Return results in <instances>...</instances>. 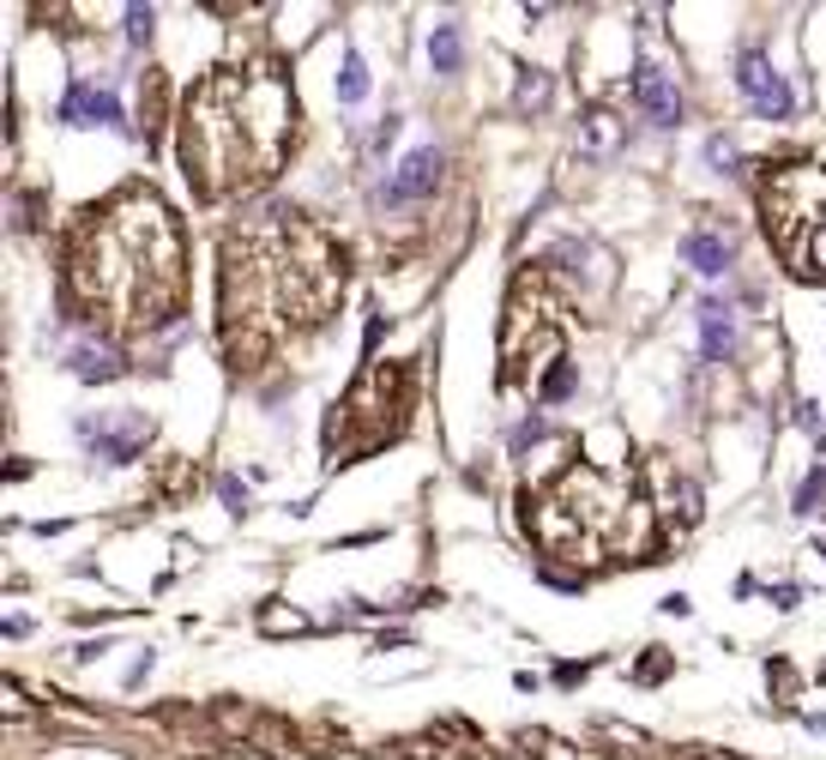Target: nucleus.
Listing matches in <instances>:
<instances>
[{"mask_svg":"<svg viewBox=\"0 0 826 760\" xmlns=\"http://www.w3.org/2000/svg\"><path fill=\"white\" fill-rule=\"evenodd\" d=\"M700 332H706V356H712V363H725V356L736 351V327H730V308L706 302V308H700Z\"/></svg>","mask_w":826,"mask_h":760,"instance_id":"13","label":"nucleus"},{"mask_svg":"<svg viewBox=\"0 0 826 760\" xmlns=\"http://www.w3.org/2000/svg\"><path fill=\"white\" fill-rule=\"evenodd\" d=\"M706 158H712L718 170H730V163H736V146H730V139H712V146H706Z\"/></svg>","mask_w":826,"mask_h":760,"instance_id":"20","label":"nucleus"},{"mask_svg":"<svg viewBox=\"0 0 826 760\" xmlns=\"http://www.w3.org/2000/svg\"><path fill=\"white\" fill-rule=\"evenodd\" d=\"M296 139V97L272 67H217L187 92L182 170L193 193L224 200L272 182Z\"/></svg>","mask_w":826,"mask_h":760,"instance_id":"2","label":"nucleus"},{"mask_svg":"<svg viewBox=\"0 0 826 760\" xmlns=\"http://www.w3.org/2000/svg\"><path fill=\"white\" fill-rule=\"evenodd\" d=\"M224 501H229V507H236V513H248V489H242L236 477H224Z\"/></svg>","mask_w":826,"mask_h":760,"instance_id":"21","label":"nucleus"},{"mask_svg":"<svg viewBox=\"0 0 826 760\" xmlns=\"http://www.w3.org/2000/svg\"><path fill=\"white\" fill-rule=\"evenodd\" d=\"M61 121H73V127H121V97H115L109 85L73 79L67 97H61Z\"/></svg>","mask_w":826,"mask_h":760,"instance_id":"8","label":"nucleus"},{"mask_svg":"<svg viewBox=\"0 0 826 760\" xmlns=\"http://www.w3.org/2000/svg\"><path fill=\"white\" fill-rule=\"evenodd\" d=\"M79 441L103 465H133L151 441V417L146 410H97V417H79Z\"/></svg>","mask_w":826,"mask_h":760,"instance_id":"6","label":"nucleus"},{"mask_svg":"<svg viewBox=\"0 0 826 760\" xmlns=\"http://www.w3.org/2000/svg\"><path fill=\"white\" fill-rule=\"evenodd\" d=\"M429 61H435V73H447V79L459 73V61H464V36H459L453 19H441V24L429 31Z\"/></svg>","mask_w":826,"mask_h":760,"instance_id":"14","label":"nucleus"},{"mask_svg":"<svg viewBox=\"0 0 826 760\" xmlns=\"http://www.w3.org/2000/svg\"><path fill=\"white\" fill-rule=\"evenodd\" d=\"M525 525L537 532V544L555 549V556H622V549L645 544V501L627 483L573 465L561 471L544 495H525Z\"/></svg>","mask_w":826,"mask_h":760,"instance_id":"4","label":"nucleus"},{"mask_svg":"<svg viewBox=\"0 0 826 760\" xmlns=\"http://www.w3.org/2000/svg\"><path fill=\"white\" fill-rule=\"evenodd\" d=\"M760 212H766L772 248L784 254L796 278H820L826 285V163H784L760 188Z\"/></svg>","mask_w":826,"mask_h":760,"instance_id":"5","label":"nucleus"},{"mask_svg":"<svg viewBox=\"0 0 826 760\" xmlns=\"http://www.w3.org/2000/svg\"><path fill=\"white\" fill-rule=\"evenodd\" d=\"M736 92L748 97V109L760 115V121H784V115L796 109L791 85H784V73L772 67L760 49H742V61H736Z\"/></svg>","mask_w":826,"mask_h":760,"instance_id":"7","label":"nucleus"},{"mask_svg":"<svg viewBox=\"0 0 826 760\" xmlns=\"http://www.w3.org/2000/svg\"><path fill=\"white\" fill-rule=\"evenodd\" d=\"M368 97V67L363 55H344V73H339V103H363Z\"/></svg>","mask_w":826,"mask_h":760,"instance_id":"15","label":"nucleus"},{"mask_svg":"<svg viewBox=\"0 0 826 760\" xmlns=\"http://www.w3.org/2000/svg\"><path fill=\"white\" fill-rule=\"evenodd\" d=\"M435 182H441V151H435V146H417L393 175H386V205L422 200V193H435Z\"/></svg>","mask_w":826,"mask_h":760,"instance_id":"9","label":"nucleus"},{"mask_svg":"<svg viewBox=\"0 0 826 760\" xmlns=\"http://www.w3.org/2000/svg\"><path fill=\"white\" fill-rule=\"evenodd\" d=\"M224 260V290L242 285V296H224L229 339H236V327H248V351H260L283 327H320L344 290L339 248L302 212H272L266 229L229 236Z\"/></svg>","mask_w":826,"mask_h":760,"instance_id":"3","label":"nucleus"},{"mask_svg":"<svg viewBox=\"0 0 826 760\" xmlns=\"http://www.w3.org/2000/svg\"><path fill=\"white\" fill-rule=\"evenodd\" d=\"M519 109H549V73L525 67V79H519Z\"/></svg>","mask_w":826,"mask_h":760,"instance_id":"17","label":"nucleus"},{"mask_svg":"<svg viewBox=\"0 0 826 760\" xmlns=\"http://www.w3.org/2000/svg\"><path fill=\"white\" fill-rule=\"evenodd\" d=\"M127 36H133V43H146V36H151V12L146 7H127Z\"/></svg>","mask_w":826,"mask_h":760,"instance_id":"19","label":"nucleus"},{"mask_svg":"<svg viewBox=\"0 0 826 760\" xmlns=\"http://www.w3.org/2000/svg\"><path fill=\"white\" fill-rule=\"evenodd\" d=\"M682 260H688L700 278H718V272H730L736 248H730V236H718V229H688V236H682Z\"/></svg>","mask_w":826,"mask_h":760,"instance_id":"11","label":"nucleus"},{"mask_svg":"<svg viewBox=\"0 0 826 760\" xmlns=\"http://www.w3.org/2000/svg\"><path fill=\"white\" fill-rule=\"evenodd\" d=\"M67 278L73 296L115 332L170 327L187 290V254L170 205L151 188H121L97 212H85V224L73 229Z\"/></svg>","mask_w":826,"mask_h":760,"instance_id":"1","label":"nucleus"},{"mask_svg":"<svg viewBox=\"0 0 826 760\" xmlns=\"http://www.w3.org/2000/svg\"><path fill=\"white\" fill-rule=\"evenodd\" d=\"M634 103H640V115L652 127H676L682 121V92H676V79L669 73H657V67H634Z\"/></svg>","mask_w":826,"mask_h":760,"instance_id":"10","label":"nucleus"},{"mask_svg":"<svg viewBox=\"0 0 826 760\" xmlns=\"http://www.w3.org/2000/svg\"><path fill=\"white\" fill-rule=\"evenodd\" d=\"M73 375L79 381H115V375H127V363L109 351V344H79V351H73Z\"/></svg>","mask_w":826,"mask_h":760,"instance_id":"12","label":"nucleus"},{"mask_svg":"<svg viewBox=\"0 0 826 760\" xmlns=\"http://www.w3.org/2000/svg\"><path fill=\"white\" fill-rule=\"evenodd\" d=\"M615 146V115H591V121H586V146H579V151H586V158H603V151H610Z\"/></svg>","mask_w":826,"mask_h":760,"instance_id":"16","label":"nucleus"},{"mask_svg":"<svg viewBox=\"0 0 826 760\" xmlns=\"http://www.w3.org/2000/svg\"><path fill=\"white\" fill-rule=\"evenodd\" d=\"M826 495V471H815V477H808V483H803V495H796V513H815V501Z\"/></svg>","mask_w":826,"mask_h":760,"instance_id":"18","label":"nucleus"}]
</instances>
